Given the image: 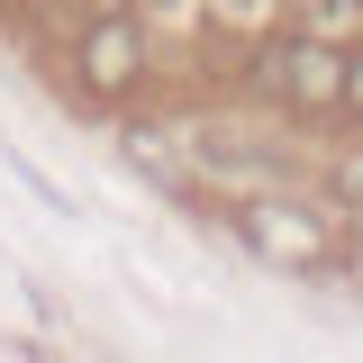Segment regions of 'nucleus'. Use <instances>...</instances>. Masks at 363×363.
I'll use <instances>...</instances> for the list:
<instances>
[{"instance_id": "f257e3e1", "label": "nucleus", "mask_w": 363, "mask_h": 363, "mask_svg": "<svg viewBox=\"0 0 363 363\" xmlns=\"http://www.w3.org/2000/svg\"><path fill=\"white\" fill-rule=\"evenodd\" d=\"M245 82L264 91L281 118H336V100H345V45L318 37V28L264 37L255 55H245Z\"/></svg>"}, {"instance_id": "f03ea898", "label": "nucleus", "mask_w": 363, "mask_h": 363, "mask_svg": "<svg viewBox=\"0 0 363 363\" xmlns=\"http://www.w3.org/2000/svg\"><path fill=\"white\" fill-rule=\"evenodd\" d=\"M236 245L255 264H272V272H300V281H318L336 264V227L318 209H300V200H245L236 209Z\"/></svg>"}, {"instance_id": "7ed1b4c3", "label": "nucleus", "mask_w": 363, "mask_h": 363, "mask_svg": "<svg viewBox=\"0 0 363 363\" xmlns=\"http://www.w3.org/2000/svg\"><path fill=\"white\" fill-rule=\"evenodd\" d=\"M145 64H155V45L136 28V9H91L82 37H73V82L91 100H136L145 91Z\"/></svg>"}, {"instance_id": "20e7f679", "label": "nucleus", "mask_w": 363, "mask_h": 363, "mask_svg": "<svg viewBox=\"0 0 363 363\" xmlns=\"http://www.w3.org/2000/svg\"><path fill=\"white\" fill-rule=\"evenodd\" d=\"M0 164H9V182H18V191L37 200L45 218H73V191H64V182H55V173H37V164H28L18 145H0Z\"/></svg>"}, {"instance_id": "39448f33", "label": "nucleus", "mask_w": 363, "mask_h": 363, "mask_svg": "<svg viewBox=\"0 0 363 363\" xmlns=\"http://www.w3.org/2000/svg\"><path fill=\"white\" fill-rule=\"evenodd\" d=\"M354 9H363V0H300V28H318V37H345V28H354Z\"/></svg>"}, {"instance_id": "423d86ee", "label": "nucleus", "mask_w": 363, "mask_h": 363, "mask_svg": "<svg viewBox=\"0 0 363 363\" xmlns=\"http://www.w3.org/2000/svg\"><path fill=\"white\" fill-rule=\"evenodd\" d=\"M336 118L363 128V45H345V100H336Z\"/></svg>"}, {"instance_id": "0eeeda50", "label": "nucleus", "mask_w": 363, "mask_h": 363, "mask_svg": "<svg viewBox=\"0 0 363 363\" xmlns=\"http://www.w3.org/2000/svg\"><path fill=\"white\" fill-rule=\"evenodd\" d=\"M82 9H136V0H82Z\"/></svg>"}]
</instances>
